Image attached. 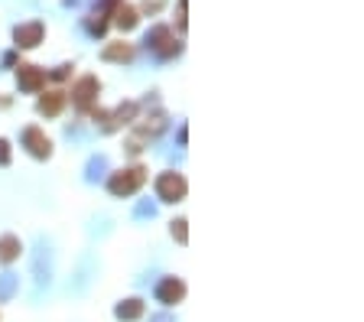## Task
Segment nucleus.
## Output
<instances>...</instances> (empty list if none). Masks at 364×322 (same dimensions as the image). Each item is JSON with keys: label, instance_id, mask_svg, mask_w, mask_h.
<instances>
[{"label": "nucleus", "instance_id": "obj_10", "mask_svg": "<svg viewBox=\"0 0 364 322\" xmlns=\"http://www.w3.org/2000/svg\"><path fill=\"white\" fill-rule=\"evenodd\" d=\"M140 313H144V303H140V299H127V303L117 309V316H121V319H136Z\"/></svg>", "mask_w": 364, "mask_h": 322}, {"label": "nucleus", "instance_id": "obj_12", "mask_svg": "<svg viewBox=\"0 0 364 322\" xmlns=\"http://www.w3.org/2000/svg\"><path fill=\"white\" fill-rule=\"evenodd\" d=\"M130 55H134V49L130 46H111V49H105V59H130Z\"/></svg>", "mask_w": 364, "mask_h": 322}, {"label": "nucleus", "instance_id": "obj_3", "mask_svg": "<svg viewBox=\"0 0 364 322\" xmlns=\"http://www.w3.org/2000/svg\"><path fill=\"white\" fill-rule=\"evenodd\" d=\"M23 140H26V146H30L33 156H49V150H53V144H49V137H46L39 127H30V131L23 134Z\"/></svg>", "mask_w": 364, "mask_h": 322}, {"label": "nucleus", "instance_id": "obj_13", "mask_svg": "<svg viewBox=\"0 0 364 322\" xmlns=\"http://www.w3.org/2000/svg\"><path fill=\"white\" fill-rule=\"evenodd\" d=\"M10 160V146H7V140H0V166Z\"/></svg>", "mask_w": 364, "mask_h": 322}, {"label": "nucleus", "instance_id": "obj_7", "mask_svg": "<svg viewBox=\"0 0 364 322\" xmlns=\"http://www.w3.org/2000/svg\"><path fill=\"white\" fill-rule=\"evenodd\" d=\"M39 39H43V23H30V26H20V30H16V43H20V46H36Z\"/></svg>", "mask_w": 364, "mask_h": 322}, {"label": "nucleus", "instance_id": "obj_1", "mask_svg": "<svg viewBox=\"0 0 364 322\" xmlns=\"http://www.w3.org/2000/svg\"><path fill=\"white\" fill-rule=\"evenodd\" d=\"M146 173L140 166L136 169H124V173H117V176L111 179V192L114 195H130V192H136L140 186H144Z\"/></svg>", "mask_w": 364, "mask_h": 322}, {"label": "nucleus", "instance_id": "obj_5", "mask_svg": "<svg viewBox=\"0 0 364 322\" xmlns=\"http://www.w3.org/2000/svg\"><path fill=\"white\" fill-rule=\"evenodd\" d=\"M95 95H98V78H95V75L82 78V82L75 85V104H78V107H88Z\"/></svg>", "mask_w": 364, "mask_h": 322}, {"label": "nucleus", "instance_id": "obj_2", "mask_svg": "<svg viewBox=\"0 0 364 322\" xmlns=\"http://www.w3.org/2000/svg\"><path fill=\"white\" fill-rule=\"evenodd\" d=\"M156 192L163 202H179L182 195H186V179H182L179 173H166V176H159Z\"/></svg>", "mask_w": 364, "mask_h": 322}, {"label": "nucleus", "instance_id": "obj_4", "mask_svg": "<svg viewBox=\"0 0 364 322\" xmlns=\"http://www.w3.org/2000/svg\"><path fill=\"white\" fill-rule=\"evenodd\" d=\"M16 78H20V85L26 92H36V88L46 85V72H39L36 65H20V69H16Z\"/></svg>", "mask_w": 364, "mask_h": 322}, {"label": "nucleus", "instance_id": "obj_9", "mask_svg": "<svg viewBox=\"0 0 364 322\" xmlns=\"http://www.w3.org/2000/svg\"><path fill=\"white\" fill-rule=\"evenodd\" d=\"M20 254V241L16 238H0V261H14Z\"/></svg>", "mask_w": 364, "mask_h": 322}, {"label": "nucleus", "instance_id": "obj_11", "mask_svg": "<svg viewBox=\"0 0 364 322\" xmlns=\"http://www.w3.org/2000/svg\"><path fill=\"white\" fill-rule=\"evenodd\" d=\"M117 23H121L124 30H130V26L136 23V14L127 7V4H117Z\"/></svg>", "mask_w": 364, "mask_h": 322}, {"label": "nucleus", "instance_id": "obj_6", "mask_svg": "<svg viewBox=\"0 0 364 322\" xmlns=\"http://www.w3.org/2000/svg\"><path fill=\"white\" fill-rule=\"evenodd\" d=\"M156 296L163 299V303H169V306H173V303H179L182 296H186V286L179 284V280H176V277H169L166 284H159V290H156Z\"/></svg>", "mask_w": 364, "mask_h": 322}, {"label": "nucleus", "instance_id": "obj_8", "mask_svg": "<svg viewBox=\"0 0 364 322\" xmlns=\"http://www.w3.org/2000/svg\"><path fill=\"white\" fill-rule=\"evenodd\" d=\"M62 104H65V95L49 92V95H43V101H39V111H43V114H59Z\"/></svg>", "mask_w": 364, "mask_h": 322}]
</instances>
